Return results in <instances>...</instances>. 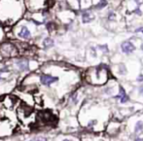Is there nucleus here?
Segmentation results:
<instances>
[{
	"mask_svg": "<svg viewBox=\"0 0 143 141\" xmlns=\"http://www.w3.org/2000/svg\"><path fill=\"white\" fill-rule=\"evenodd\" d=\"M40 81L45 86H49L51 84H53L54 82L58 81V78L51 76V75H42L40 77Z\"/></svg>",
	"mask_w": 143,
	"mask_h": 141,
	"instance_id": "nucleus-1",
	"label": "nucleus"
},
{
	"mask_svg": "<svg viewBox=\"0 0 143 141\" xmlns=\"http://www.w3.org/2000/svg\"><path fill=\"white\" fill-rule=\"evenodd\" d=\"M121 48H122V51L124 53H126V54H131V53H132L135 50V47L132 45V43L128 42V41H126V42L122 43Z\"/></svg>",
	"mask_w": 143,
	"mask_h": 141,
	"instance_id": "nucleus-2",
	"label": "nucleus"
},
{
	"mask_svg": "<svg viewBox=\"0 0 143 141\" xmlns=\"http://www.w3.org/2000/svg\"><path fill=\"white\" fill-rule=\"evenodd\" d=\"M94 19V16L93 13H91V12H86V13H84L82 16V21L84 23H87V22H90L91 21H93Z\"/></svg>",
	"mask_w": 143,
	"mask_h": 141,
	"instance_id": "nucleus-3",
	"label": "nucleus"
},
{
	"mask_svg": "<svg viewBox=\"0 0 143 141\" xmlns=\"http://www.w3.org/2000/svg\"><path fill=\"white\" fill-rule=\"evenodd\" d=\"M19 36L23 39H27L30 37V31L27 29V27L23 26V27H22V29H21V32L19 33Z\"/></svg>",
	"mask_w": 143,
	"mask_h": 141,
	"instance_id": "nucleus-4",
	"label": "nucleus"
},
{
	"mask_svg": "<svg viewBox=\"0 0 143 141\" xmlns=\"http://www.w3.org/2000/svg\"><path fill=\"white\" fill-rule=\"evenodd\" d=\"M17 65H18L19 68L22 71L27 70L28 69V62H27V60H22L17 61Z\"/></svg>",
	"mask_w": 143,
	"mask_h": 141,
	"instance_id": "nucleus-5",
	"label": "nucleus"
},
{
	"mask_svg": "<svg viewBox=\"0 0 143 141\" xmlns=\"http://www.w3.org/2000/svg\"><path fill=\"white\" fill-rule=\"evenodd\" d=\"M117 97H120L122 103L127 102V100H128V96H127V94H126V92H125V90H124V88L120 87V94H119V95H118Z\"/></svg>",
	"mask_w": 143,
	"mask_h": 141,
	"instance_id": "nucleus-6",
	"label": "nucleus"
},
{
	"mask_svg": "<svg viewBox=\"0 0 143 141\" xmlns=\"http://www.w3.org/2000/svg\"><path fill=\"white\" fill-rule=\"evenodd\" d=\"M43 45H44L46 48H51L54 46V41L51 38H45L44 42H43Z\"/></svg>",
	"mask_w": 143,
	"mask_h": 141,
	"instance_id": "nucleus-7",
	"label": "nucleus"
},
{
	"mask_svg": "<svg viewBox=\"0 0 143 141\" xmlns=\"http://www.w3.org/2000/svg\"><path fill=\"white\" fill-rule=\"evenodd\" d=\"M106 5H107V1H106V0H101V1H99V3L97 4V5L95 6V8L98 9V10H100V9L104 8Z\"/></svg>",
	"mask_w": 143,
	"mask_h": 141,
	"instance_id": "nucleus-8",
	"label": "nucleus"
},
{
	"mask_svg": "<svg viewBox=\"0 0 143 141\" xmlns=\"http://www.w3.org/2000/svg\"><path fill=\"white\" fill-rule=\"evenodd\" d=\"M142 128H143V123L142 122H137L136 123V125H135V132H139L140 130H142Z\"/></svg>",
	"mask_w": 143,
	"mask_h": 141,
	"instance_id": "nucleus-9",
	"label": "nucleus"
},
{
	"mask_svg": "<svg viewBox=\"0 0 143 141\" xmlns=\"http://www.w3.org/2000/svg\"><path fill=\"white\" fill-rule=\"evenodd\" d=\"M54 27H55V24H54L53 22H50V23H48V24H47V28L49 29V31H51V32L53 31Z\"/></svg>",
	"mask_w": 143,
	"mask_h": 141,
	"instance_id": "nucleus-10",
	"label": "nucleus"
},
{
	"mask_svg": "<svg viewBox=\"0 0 143 141\" xmlns=\"http://www.w3.org/2000/svg\"><path fill=\"white\" fill-rule=\"evenodd\" d=\"M32 141H47V139H46L45 137H36V138H34Z\"/></svg>",
	"mask_w": 143,
	"mask_h": 141,
	"instance_id": "nucleus-11",
	"label": "nucleus"
},
{
	"mask_svg": "<svg viewBox=\"0 0 143 141\" xmlns=\"http://www.w3.org/2000/svg\"><path fill=\"white\" fill-rule=\"evenodd\" d=\"M137 81L138 82H143V75H140V76L137 78Z\"/></svg>",
	"mask_w": 143,
	"mask_h": 141,
	"instance_id": "nucleus-12",
	"label": "nucleus"
},
{
	"mask_svg": "<svg viewBox=\"0 0 143 141\" xmlns=\"http://www.w3.org/2000/svg\"><path fill=\"white\" fill-rule=\"evenodd\" d=\"M135 2L137 3L138 5H140L141 3H143V0H135Z\"/></svg>",
	"mask_w": 143,
	"mask_h": 141,
	"instance_id": "nucleus-13",
	"label": "nucleus"
},
{
	"mask_svg": "<svg viewBox=\"0 0 143 141\" xmlns=\"http://www.w3.org/2000/svg\"><path fill=\"white\" fill-rule=\"evenodd\" d=\"M139 92H140L141 95H143V87H141L140 89H139Z\"/></svg>",
	"mask_w": 143,
	"mask_h": 141,
	"instance_id": "nucleus-14",
	"label": "nucleus"
},
{
	"mask_svg": "<svg viewBox=\"0 0 143 141\" xmlns=\"http://www.w3.org/2000/svg\"><path fill=\"white\" fill-rule=\"evenodd\" d=\"M63 141H71V140H68V139H65V140H63Z\"/></svg>",
	"mask_w": 143,
	"mask_h": 141,
	"instance_id": "nucleus-15",
	"label": "nucleus"
},
{
	"mask_svg": "<svg viewBox=\"0 0 143 141\" xmlns=\"http://www.w3.org/2000/svg\"><path fill=\"white\" fill-rule=\"evenodd\" d=\"M141 48H142V50H143V44H142V46H141Z\"/></svg>",
	"mask_w": 143,
	"mask_h": 141,
	"instance_id": "nucleus-16",
	"label": "nucleus"
}]
</instances>
